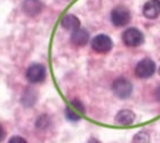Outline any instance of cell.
Wrapping results in <instances>:
<instances>
[{"label":"cell","mask_w":160,"mask_h":143,"mask_svg":"<svg viewBox=\"0 0 160 143\" xmlns=\"http://www.w3.org/2000/svg\"><path fill=\"white\" fill-rule=\"evenodd\" d=\"M112 90L120 99H127V97L130 96V94L133 92V86L125 78H118L113 81Z\"/></svg>","instance_id":"obj_1"},{"label":"cell","mask_w":160,"mask_h":143,"mask_svg":"<svg viewBox=\"0 0 160 143\" xmlns=\"http://www.w3.org/2000/svg\"><path fill=\"white\" fill-rule=\"evenodd\" d=\"M122 41L128 47H137L143 43V34L135 28H129L122 33Z\"/></svg>","instance_id":"obj_2"},{"label":"cell","mask_w":160,"mask_h":143,"mask_svg":"<svg viewBox=\"0 0 160 143\" xmlns=\"http://www.w3.org/2000/svg\"><path fill=\"white\" fill-rule=\"evenodd\" d=\"M156 71V64L152 60L150 59H144V60L140 61L138 64L135 68V73L138 78H150Z\"/></svg>","instance_id":"obj_3"},{"label":"cell","mask_w":160,"mask_h":143,"mask_svg":"<svg viewBox=\"0 0 160 143\" xmlns=\"http://www.w3.org/2000/svg\"><path fill=\"white\" fill-rule=\"evenodd\" d=\"M92 47L97 53H108L112 48V40L107 34H98L92 40Z\"/></svg>","instance_id":"obj_4"},{"label":"cell","mask_w":160,"mask_h":143,"mask_svg":"<svg viewBox=\"0 0 160 143\" xmlns=\"http://www.w3.org/2000/svg\"><path fill=\"white\" fill-rule=\"evenodd\" d=\"M111 21L116 27H123L130 21L129 10L125 7H117L111 13Z\"/></svg>","instance_id":"obj_5"},{"label":"cell","mask_w":160,"mask_h":143,"mask_svg":"<svg viewBox=\"0 0 160 143\" xmlns=\"http://www.w3.org/2000/svg\"><path fill=\"white\" fill-rule=\"evenodd\" d=\"M46 77V69L41 64H32L27 70V79L32 84L41 83Z\"/></svg>","instance_id":"obj_6"},{"label":"cell","mask_w":160,"mask_h":143,"mask_svg":"<svg viewBox=\"0 0 160 143\" xmlns=\"http://www.w3.org/2000/svg\"><path fill=\"white\" fill-rule=\"evenodd\" d=\"M144 16L154 20L160 15V0H149L143 7Z\"/></svg>","instance_id":"obj_7"},{"label":"cell","mask_w":160,"mask_h":143,"mask_svg":"<svg viewBox=\"0 0 160 143\" xmlns=\"http://www.w3.org/2000/svg\"><path fill=\"white\" fill-rule=\"evenodd\" d=\"M89 40V33L85 29H77L72 31L71 34V41L76 46H85Z\"/></svg>","instance_id":"obj_8"},{"label":"cell","mask_w":160,"mask_h":143,"mask_svg":"<svg viewBox=\"0 0 160 143\" xmlns=\"http://www.w3.org/2000/svg\"><path fill=\"white\" fill-rule=\"evenodd\" d=\"M42 9V3L39 0H24L23 3V10L28 15L34 16L41 12Z\"/></svg>","instance_id":"obj_9"},{"label":"cell","mask_w":160,"mask_h":143,"mask_svg":"<svg viewBox=\"0 0 160 143\" xmlns=\"http://www.w3.org/2000/svg\"><path fill=\"white\" fill-rule=\"evenodd\" d=\"M116 121L122 126H129L135 121V113L130 110H121L116 116Z\"/></svg>","instance_id":"obj_10"},{"label":"cell","mask_w":160,"mask_h":143,"mask_svg":"<svg viewBox=\"0 0 160 143\" xmlns=\"http://www.w3.org/2000/svg\"><path fill=\"white\" fill-rule=\"evenodd\" d=\"M61 24H62V27H63L64 29L74 31V30H77V29H79L80 21L78 20L77 16L69 14V15H65V16L62 18V21H61Z\"/></svg>","instance_id":"obj_11"},{"label":"cell","mask_w":160,"mask_h":143,"mask_svg":"<svg viewBox=\"0 0 160 143\" xmlns=\"http://www.w3.org/2000/svg\"><path fill=\"white\" fill-rule=\"evenodd\" d=\"M149 142H150V135L147 132H138L133 139V143H149Z\"/></svg>","instance_id":"obj_12"},{"label":"cell","mask_w":160,"mask_h":143,"mask_svg":"<svg viewBox=\"0 0 160 143\" xmlns=\"http://www.w3.org/2000/svg\"><path fill=\"white\" fill-rule=\"evenodd\" d=\"M65 116H67L68 119L71 120V121H78V120L80 119L79 115H78L77 112H74L73 110L70 109V108H67V109H65Z\"/></svg>","instance_id":"obj_13"},{"label":"cell","mask_w":160,"mask_h":143,"mask_svg":"<svg viewBox=\"0 0 160 143\" xmlns=\"http://www.w3.org/2000/svg\"><path fill=\"white\" fill-rule=\"evenodd\" d=\"M72 105H73L74 108H76V109H78L80 111V112H83V111H85V108H83V105L82 104H81V102H80V101H78V100H73L72 101Z\"/></svg>","instance_id":"obj_14"},{"label":"cell","mask_w":160,"mask_h":143,"mask_svg":"<svg viewBox=\"0 0 160 143\" xmlns=\"http://www.w3.org/2000/svg\"><path fill=\"white\" fill-rule=\"evenodd\" d=\"M8 143H28V142L24 140L23 137H21V136H13L9 141H8Z\"/></svg>","instance_id":"obj_15"},{"label":"cell","mask_w":160,"mask_h":143,"mask_svg":"<svg viewBox=\"0 0 160 143\" xmlns=\"http://www.w3.org/2000/svg\"><path fill=\"white\" fill-rule=\"evenodd\" d=\"M3 136H5V132H3V128L0 126V142L3 140Z\"/></svg>","instance_id":"obj_16"},{"label":"cell","mask_w":160,"mask_h":143,"mask_svg":"<svg viewBox=\"0 0 160 143\" xmlns=\"http://www.w3.org/2000/svg\"><path fill=\"white\" fill-rule=\"evenodd\" d=\"M87 143H101L98 140H96V139H94V137H92V139H89V141Z\"/></svg>","instance_id":"obj_17"},{"label":"cell","mask_w":160,"mask_h":143,"mask_svg":"<svg viewBox=\"0 0 160 143\" xmlns=\"http://www.w3.org/2000/svg\"><path fill=\"white\" fill-rule=\"evenodd\" d=\"M156 94H157V99L160 101V86L157 88V93H156Z\"/></svg>","instance_id":"obj_18"},{"label":"cell","mask_w":160,"mask_h":143,"mask_svg":"<svg viewBox=\"0 0 160 143\" xmlns=\"http://www.w3.org/2000/svg\"><path fill=\"white\" fill-rule=\"evenodd\" d=\"M159 74H160V68H159Z\"/></svg>","instance_id":"obj_19"}]
</instances>
